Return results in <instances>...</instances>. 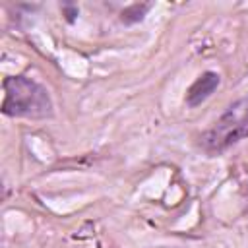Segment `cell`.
I'll return each instance as SVG.
<instances>
[{"instance_id":"277c9868","label":"cell","mask_w":248,"mask_h":248,"mask_svg":"<svg viewBox=\"0 0 248 248\" xmlns=\"http://www.w3.org/2000/svg\"><path fill=\"white\" fill-rule=\"evenodd\" d=\"M149 10H151V4H134V6L126 8V10H122L120 19H122L124 23H136V21H141L143 16H145Z\"/></svg>"},{"instance_id":"6da1fadb","label":"cell","mask_w":248,"mask_h":248,"mask_svg":"<svg viewBox=\"0 0 248 248\" xmlns=\"http://www.w3.org/2000/svg\"><path fill=\"white\" fill-rule=\"evenodd\" d=\"M2 112L21 118H48L52 114V101L48 91L35 79L12 76L4 79Z\"/></svg>"},{"instance_id":"7a4b0ae2","label":"cell","mask_w":248,"mask_h":248,"mask_svg":"<svg viewBox=\"0 0 248 248\" xmlns=\"http://www.w3.org/2000/svg\"><path fill=\"white\" fill-rule=\"evenodd\" d=\"M248 136V99L232 103L221 118L200 138L202 147L207 153H221L229 145Z\"/></svg>"},{"instance_id":"3957f363","label":"cell","mask_w":248,"mask_h":248,"mask_svg":"<svg viewBox=\"0 0 248 248\" xmlns=\"http://www.w3.org/2000/svg\"><path fill=\"white\" fill-rule=\"evenodd\" d=\"M219 74H215V72H203L192 85H190V89H188V93H186V105L188 107H198V105H202L215 89H217V85H219Z\"/></svg>"},{"instance_id":"5b68a950","label":"cell","mask_w":248,"mask_h":248,"mask_svg":"<svg viewBox=\"0 0 248 248\" xmlns=\"http://www.w3.org/2000/svg\"><path fill=\"white\" fill-rule=\"evenodd\" d=\"M64 12H66V19L68 21H74V17L78 16V8L76 6H64Z\"/></svg>"}]
</instances>
